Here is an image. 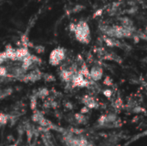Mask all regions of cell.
Instances as JSON below:
<instances>
[{
	"label": "cell",
	"instance_id": "cell-1",
	"mask_svg": "<svg viewBox=\"0 0 147 146\" xmlns=\"http://www.w3.org/2000/svg\"><path fill=\"white\" fill-rule=\"evenodd\" d=\"M73 33L78 41L84 44H88L90 41V29L85 21H79L76 24Z\"/></svg>",
	"mask_w": 147,
	"mask_h": 146
},
{
	"label": "cell",
	"instance_id": "cell-2",
	"mask_svg": "<svg viewBox=\"0 0 147 146\" xmlns=\"http://www.w3.org/2000/svg\"><path fill=\"white\" fill-rule=\"evenodd\" d=\"M65 59V50L63 47H56L50 52L48 62L51 65L57 66Z\"/></svg>",
	"mask_w": 147,
	"mask_h": 146
},
{
	"label": "cell",
	"instance_id": "cell-3",
	"mask_svg": "<svg viewBox=\"0 0 147 146\" xmlns=\"http://www.w3.org/2000/svg\"><path fill=\"white\" fill-rule=\"evenodd\" d=\"M71 82L74 87H86L89 85V82L85 79V77L80 72L73 75Z\"/></svg>",
	"mask_w": 147,
	"mask_h": 146
},
{
	"label": "cell",
	"instance_id": "cell-4",
	"mask_svg": "<svg viewBox=\"0 0 147 146\" xmlns=\"http://www.w3.org/2000/svg\"><path fill=\"white\" fill-rule=\"evenodd\" d=\"M42 77V73H40L38 70L31 71L30 73L23 76V78H22L21 80L27 83V82H36L38 80H40Z\"/></svg>",
	"mask_w": 147,
	"mask_h": 146
},
{
	"label": "cell",
	"instance_id": "cell-5",
	"mask_svg": "<svg viewBox=\"0 0 147 146\" xmlns=\"http://www.w3.org/2000/svg\"><path fill=\"white\" fill-rule=\"evenodd\" d=\"M16 59L19 61H22L24 59H26L27 57L30 55V52L28 47L22 46V47L16 49Z\"/></svg>",
	"mask_w": 147,
	"mask_h": 146
},
{
	"label": "cell",
	"instance_id": "cell-6",
	"mask_svg": "<svg viewBox=\"0 0 147 146\" xmlns=\"http://www.w3.org/2000/svg\"><path fill=\"white\" fill-rule=\"evenodd\" d=\"M90 76L94 81H98L101 79L102 76V68L98 66H94L90 71Z\"/></svg>",
	"mask_w": 147,
	"mask_h": 146
},
{
	"label": "cell",
	"instance_id": "cell-7",
	"mask_svg": "<svg viewBox=\"0 0 147 146\" xmlns=\"http://www.w3.org/2000/svg\"><path fill=\"white\" fill-rule=\"evenodd\" d=\"M4 52L7 54L8 59L12 60V61H17V59H16V49L13 48L11 45L6 46Z\"/></svg>",
	"mask_w": 147,
	"mask_h": 146
},
{
	"label": "cell",
	"instance_id": "cell-8",
	"mask_svg": "<svg viewBox=\"0 0 147 146\" xmlns=\"http://www.w3.org/2000/svg\"><path fill=\"white\" fill-rule=\"evenodd\" d=\"M73 75H74V73H73L71 71H68V70H63V71L60 72V77H61V78H62L65 82H66V83L71 81Z\"/></svg>",
	"mask_w": 147,
	"mask_h": 146
},
{
	"label": "cell",
	"instance_id": "cell-9",
	"mask_svg": "<svg viewBox=\"0 0 147 146\" xmlns=\"http://www.w3.org/2000/svg\"><path fill=\"white\" fill-rule=\"evenodd\" d=\"M82 102H84V104L85 105V107H87L89 108H94L96 106V103L95 100L92 97H90V96H84L83 98Z\"/></svg>",
	"mask_w": 147,
	"mask_h": 146
},
{
	"label": "cell",
	"instance_id": "cell-10",
	"mask_svg": "<svg viewBox=\"0 0 147 146\" xmlns=\"http://www.w3.org/2000/svg\"><path fill=\"white\" fill-rule=\"evenodd\" d=\"M33 64H34V62L32 60V54H30L28 57H27L26 59H24L22 61V68L23 70H28Z\"/></svg>",
	"mask_w": 147,
	"mask_h": 146
},
{
	"label": "cell",
	"instance_id": "cell-11",
	"mask_svg": "<svg viewBox=\"0 0 147 146\" xmlns=\"http://www.w3.org/2000/svg\"><path fill=\"white\" fill-rule=\"evenodd\" d=\"M9 116L4 113H0V126H5L9 122Z\"/></svg>",
	"mask_w": 147,
	"mask_h": 146
},
{
	"label": "cell",
	"instance_id": "cell-12",
	"mask_svg": "<svg viewBox=\"0 0 147 146\" xmlns=\"http://www.w3.org/2000/svg\"><path fill=\"white\" fill-rule=\"evenodd\" d=\"M48 94H49L48 89H46V88H42V89H40L38 90L36 96H37L38 97H40V98H45V97H47V96H48Z\"/></svg>",
	"mask_w": 147,
	"mask_h": 146
},
{
	"label": "cell",
	"instance_id": "cell-13",
	"mask_svg": "<svg viewBox=\"0 0 147 146\" xmlns=\"http://www.w3.org/2000/svg\"><path fill=\"white\" fill-rule=\"evenodd\" d=\"M43 119H44V117H43L39 112H37V111L34 112V115H33V120H34V122H37V123L40 124V122Z\"/></svg>",
	"mask_w": 147,
	"mask_h": 146
},
{
	"label": "cell",
	"instance_id": "cell-14",
	"mask_svg": "<svg viewBox=\"0 0 147 146\" xmlns=\"http://www.w3.org/2000/svg\"><path fill=\"white\" fill-rule=\"evenodd\" d=\"M42 77L45 79L46 82H48V83L55 81V77H54L52 74H44Z\"/></svg>",
	"mask_w": 147,
	"mask_h": 146
},
{
	"label": "cell",
	"instance_id": "cell-15",
	"mask_svg": "<svg viewBox=\"0 0 147 146\" xmlns=\"http://www.w3.org/2000/svg\"><path fill=\"white\" fill-rule=\"evenodd\" d=\"M75 119L78 123H84V121L85 120V116L82 114H75Z\"/></svg>",
	"mask_w": 147,
	"mask_h": 146
},
{
	"label": "cell",
	"instance_id": "cell-16",
	"mask_svg": "<svg viewBox=\"0 0 147 146\" xmlns=\"http://www.w3.org/2000/svg\"><path fill=\"white\" fill-rule=\"evenodd\" d=\"M6 60H8V57H7V54H6V52L3 51V52H0V65L3 64V63H4Z\"/></svg>",
	"mask_w": 147,
	"mask_h": 146
},
{
	"label": "cell",
	"instance_id": "cell-17",
	"mask_svg": "<svg viewBox=\"0 0 147 146\" xmlns=\"http://www.w3.org/2000/svg\"><path fill=\"white\" fill-rule=\"evenodd\" d=\"M7 73H8L7 69L4 66L0 65V77H3L7 76Z\"/></svg>",
	"mask_w": 147,
	"mask_h": 146
},
{
	"label": "cell",
	"instance_id": "cell-18",
	"mask_svg": "<svg viewBox=\"0 0 147 146\" xmlns=\"http://www.w3.org/2000/svg\"><path fill=\"white\" fill-rule=\"evenodd\" d=\"M34 49H35V51H36L38 53H42V52H44V51H45V48H44V46H37L34 47Z\"/></svg>",
	"mask_w": 147,
	"mask_h": 146
},
{
	"label": "cell",
	"instance_id": "cell-19",
	"mask_svg": "<svg viewBox=\"0 0 147 146\" xmlns=\"http://www.w3.org/2000/svg\"><path fill=\"white\" fill-rule=\"evenodd\" d=\"M89 108H87V107H84L83 108H81V111H80V114H86V113H88L89 112Z\"/></svg>",
	"mask_w": 147,
	"mask_h": 146
},
{
	"label": "cell",
	"instance_id": "cell-20",
	"mask_svg": "<svg viewBox=\"0 0 147 146\" xmlns=\"http://www.w3.org/2000/svg\"><path fill=\"white\" fill-rule=\"evenodd\" d=\"M9 146H17L16 145H9Z\"/></svg>",
	"mask_w": 147,
	"mask_h": 146
},
{
	"label": "cell",
	"instance_id": "cell-21",
	"mask_svg": "<svg viewBox=\"0 0 147 146\" xmlns=\"http://www.w3.org/2000/svg\"><path fill=\"white\" fill-rule=\"evenodd\" d=\"M146 34H147V27H146Z\"/></svg>",
	"mask_w": 147,
	"mask_h": 146
}]
</instances>
